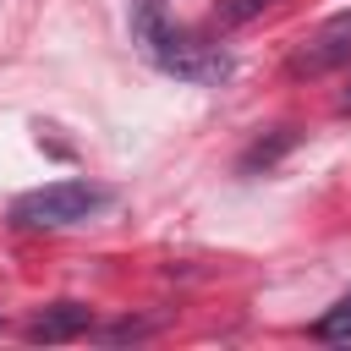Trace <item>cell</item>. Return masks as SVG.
<instances>
[{"mask_svg": "<svg viewBox=\"0 0 351 351\" xmlns=\"http://www.w3.org/2000/svg\"><path fill=\"white\" fill-rule=\"evenodd\" d=\"M104 203H110V186H99V181H49L38 192H22L11 203V219L27 230H66V225H82L88 214H99Z\"/></svg>", "mask_w": 351, "mask_h": 351, "instance_id": "1", "label": "cell"}, {"mask_svg": "<svg viewBox=\"0 0 351 351\" xmlns=\"http://www.w3.org/2000/svg\"><path fill=\"white\" fill-rule=\"evenodd\" d=\"M340 66H351V11L324 16V22L291 49V60H285L291 77H324V71H340Z\"/></svg>", "mask_w": 351, "mask_h": 351, "instance_id": "2", "label": "cell"}, {"mask_svg": "<svg viewBox=\"0 0 351 351\" xmlns=\"http://www.w3.org/2000/svg\"><path fill=\"white\" fill-rule=\"evenodd\" d=\"M132 38H137V49H143L154 66L170 60V49H176L181 33L165 22V0H132Z\"/></svg>", "mask_w": 351, "mask_h": 351, "instance_id": "3", "label": "cell"}, {"mask_svg": "<svg viewBox=\"0 0 351 351\" xmlns=\"http://www.w3.org/2000/svg\"><path fill=\"white\" fill-rule=\"evenodd\" d=\"M93 324V313L82 307V302H49L33 324H27V340H44V346H55V340H71V335H82Z\"/></svg>", "mask_w": 351, "mask_h": 351, "instance_id": "4", "label": "cell"}, {"mask_svg": "<svg viewBox=\"0 0 351 351\" xmlns=\"http://www.w3.org/2000/svg\"><path fill=\"white\" fill-rule=\"evenodd\" d=\"M291 143H296V132H291V126H280V132H274L269 143H252V148H247V159H241V170H247V176H252L258 165L269 170V165H274V159H280V154H285Z\"/></svg>", "mask_w": 351, "mask_h": 351, "instance_id": "5", "label": "cell"}, {"mask_svg": "<svg viewBox=\"0 0 351 351\" xmlns=\"http://www.w3.org/2000/svg\"><path fill=\"white\" fill-rule=\"evenodd\" d=\"M313 335H318V340H351V296H340L329 313H318Z\"/></svg>", "mask_w": 351, "mask_h": 351, "instance_id": "6", "label": "cell"}, {"mask_svg": "<svg viewBox=\"0 0 351 351\" xmlns=\"http://www.w3.org/2000/svg\"><path fill=\"white\" fill-rule=\"evenodd\" d=\"M263 5H274V0H219V22H230V27L236 22H252Z\"/></svg>", "mask_w": 351, "mask_h": 351, "instance_id": "7", "label": "cell"}, {"mask_svg": "<svg viewBox=\"0 0 351 351\" xmlns=\"http://www.w3.org/2000/svg\"><path fill=\"white\" fill-rule=\"evenodd\" d=\"M335 110H340V115H351V82H346V88L335 93Z\"/></svg>", "mask_w": 351, "mask_h": 351, "instance_id": "8", "label": "cell"}]
</instances>
